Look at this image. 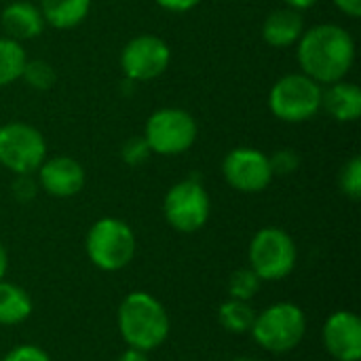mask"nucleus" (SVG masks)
<instances>
[{
  "instance_id": "4",
  "label": "nucleus",
  "mask_w": 361,
  "mask_h": 361,
  "mask_svg": "<svg viewBox=\"0 0 361 361\" xmlns=\"http://www.w3.org/2000/svg\"><path fill=\"white\" fill-rule=\"evenodd\" d=\"M250 334L262 351L283 355L302 343L307 334V315L294 302H273L256 313Z\"/></svg>"
},
{
  "instance_id": "20",
  "label": "nucleus",
  "mask_w": 361,
  "mask_h": 361,
  "mask_svg": "<svg viewBox=\"0 0 361 361\" xmlns=\"http://www.w3.org/2000/svg\"><path fill=\"white\" fill-rule=\"evenodd\" d=\"M25 61L27 57H25L21 42L8 36H2L0 38V87L13 85L15 80H19Z\"/></svg>"
},
{
  "instance_id": "33",
  "label": "nucleus",
  "mask_w": 361,
  "mask_h": 361,
  "mask_svg": "<svg viewBox=\"0 0 361 361\" xmlns=\"http://www.w3.org/2000/svg\"><path fill=\"white\" fill-rule=\"evenodd\" d=\"M228 361H260V360H256V357H235V360H228Z\"/></svg>"
},
{
  "instance_id": "22",
  "label": "nucleus",
  "mask_w": 361,
  "mask_h": 361,
  "mask_svg": "<svg viewBox=\"0 0 361 361\" xmlns=\"http://www.w3.org/2000/svg\"><path fill=\"white\" fill-rule=\"evenodd\" d=\"M21 78L27 82V87L36 91H49L57 82V72L44 59H27L23 66Z\"/></svg>"
},
{
  "instance_id": "12",
  "label": "nucleus",
  "mask_w": 361,
  "mask_h": 361,
  "mask_svg": "<svg viewBox=\"0 0 361 361\" xmlns=\"http://www.w3.org/2000/svg\"><path fill=\"white\" fill-rule=\"evenodd\" d=\"M322 345L336 361L361 360V319L347 309L334 311L322 328Z\"/></svg>"
},
{
  "instance_id": "7",
  "label": "nucleus",
  "mask_w": 361,
  "mask_h": 361,
  "mask_svg": "<svg viewBox=\"0 0 361 361\" xmlns=\"http://www.w3.org/2000/svg\"><path fill=\"white\" fill-rule=\"evenodd\" d=\"M163 214L167 224L184 235L201 231L212 214L209 195L199 178H186L173 184L163 199Z\"/></svg>"
},
{
  "instance_id": "23",
  "label": "nucleus",
  "mask_w": 361,
  "mask_h": 361,
  "mask_svg": "<svg viewBox=\"0 0 361 361\" xmlns=\"http://www.w3.org/2000/svg\"><path fill=\"white\" fill-rule=\"evenodd\" d=\"M338 186L347 199H351V201L361 199V159L357 154L351 157L343 165V169L338 173Z\"/></svg>"
},
{
  "instance_id": "31",
  "label": "nucleus",
  "mask_w": 361,
  "mask_h": 361,
  "mask_svg": "<svg viewBox=\"0 0 361 361\" xmlns=\"http://www.w3.org/2000/svg\"><path fill=\"white\" fill-rule=\"evenodd\" d=\"M319 0H286V4L290 6V8H296V11H305V8H311V6H315Z\"/></svg>"
},
{
  "instance_id": "6",
  "label": "nucleus",
  "mask_w": 361,
  "mask_h": 361,
  "mask_svg": "<svg viewBox=\"0 0 361 361\" xmlns=\"http://www.w3.org/2000/svg\"><path fill=\"white\" fill-rule=\"evenodd\" d=\"M322 85L307 74H286L269 93V108L273 116L283 123L311 121L322 110Z\"/></svg>"
},
{
  "instance_id": "30",
  "label": "nucleus",
  "mask_w": 361,
  "mask_h": 361,
  "mask_svg": "<svg viewBox=\"0 0 361 361\" xmlns=\"http://www.w3.org/2000/svg\"><path fill=\"white\" fill-rule=\"evenodd\" d=\"M116 361H150L148 360V353H144V351H137V349H125L118 357H116Z\"/></svg>"
},
{
  "instance_id": "16",
  "label": "nucleus",
  "mask_w": 361,
  "mask_h": 361,
  "mask_svg": "<svg viewBox=\"0 0 361 361\" xmlns=\"http://www.w3.org/2000/svg\"><path fill=\"white\" fill-rule=\"evenodd\" d=\"M305 32V19L296 8H277L267 15L262 23V38L275 49L292 47L300 40Z\"/></svg>"
},
{
  "instance_id": "29",
  "label": "nucleus",
  "mask_w": 361,
  "mask_h": 361,
  "mask_svg": "<svg viewBox=\"0 0 361 361\" xmlns=\"http://www.w3.org/2000/svg\"><path fill=\"white\" fill-rule=\"evenodd\" d=\"M336 4V8L341 13H345L347 17L357 19L361 15V0H332Z\"/></svg>"
},
{
  "instance_id": "18",
  "label": "nucleus",
  "mask_w": 361,
  "mask_h": 361,
  "mask_svg": "<svg viewBox=\"0 0 361 361\" xmlns=\"http://www.w3.org/2000/svg\"><path fill=\"white\" fill-rule=\"evenodd\" d=\"M34 311L32 296L17 283L0 281V326H19Z\"/></svg>"
},
{
  "instance_id": "13",
  "label": "nucleus",
  "mask_w": 361,
  "mask_h": 361,
  "mask_svg": "<svg viewBox=\"0 0 361 361\" xmlns=\"http://www.w3.org/2000/svg\"><path fill=\"white\" fill-rule=\"evenodd\" d=\"M38 186L55 199H70L85 188L87 176L82 165L72 157H51L38 167Z\"/></svg>"
},
{
  "instance_id": "32",
  "label": "nucleus",
  "mask_w": 361,
  "mask_h": 361,
  "mask_svg": "<svg viewBox=\"0 0 361 361\" xmlns=\"http://www.w3.org/2000/svg\"><path fill=\"white\" fill-rule=\"evenodd\" d=\"M6 271H8V254H6L4 243L0 241V281L6 277Z\"/></svg>"
},
{
  "instance_id": "25",
  "label": "nucleus",
  "mask_w": 361,
  "mask_h": 361,
  "mask_svg": "<svg viewBox=\"0 0 361 361\" xmlns=\"http://www.w3.org/2000/svg\"><path fill=\"white\" fill-rule=\"evenodd\" d=\"M269 163H271L273 176H290L300 167V157L292 148H281L269 157Z\"/></svg>"
},
{
  "instance_id": "26",
  "label": "nucleus",
  "mask_w": 361,
  "mask_h": 361,
  "mask_svg": "<svg viewBox=\"0 0 361 361\" xmlns=\"http://www.w3.org/2000/svg\"><path fill=\"white\" fill-rule=\"evenodd\" d=\"M38 180L34 178V173H23V176H15L13 180V186H11V192L15 197V201L19 203H30L36 199L38 195Z\"/></svg>"
},
{
  "instance_id": "3",
  "label": "nucleus",
  "mask_w": 361,
  "mask_h": 361,
  "mask_svg": "<svg viewBox=\"0 0 361 361\" xmlns=\"http://www.w3.org/2000/svg\"><path fill=\"white\" fill-rule=\"evenodd\" d=\"M137 239L133 228L121 218H99L85 237V252L91 264L104 273H118L135 258Z\"/></svg>"
},
{
  "instance_id": "19",
  "label": "nucleus",
  "mask_w": 361,
  "mask_h": 361,
  "mask_svg": "<svg viewBox=\"0 0 361 361\" xmlns=\"http://www.w3.org/2000/svg\"><path fill=\"white\" fill-rule=\"evenodd\" d=\"M256 313L258 311L252 307V302L226 298L218 307V324L228 334H235V336L250 334V330L254 326V319H256Z\"/></svg>"
},
{
  "instance_id": "27",
  "label": "nucleus",
  "mask_w": 361,
  "mask_h": 361,
  "mask_svg": "<svg viewBox=\"0 0 361 361\" xmlns=\"http://www.w3.org/2000/svg\"><path fill=\"white\" fill-rule=\"evenodd\" d=\"M0 361H51V357L42 347L25 343V345H17L11 351H6V355Z\"/></svg>"
},
{
  "instance_id": "10",
  "label": "nucleus",
  "mask_w": 361,
  "mask_h": 361,
  "mask_svg": "<svg viewBox=\"0 0 361 361\" xmlns=\"http://www.w3.org/2000/svg\"><path fill=\"white\" fill-rule=\"evenodd\" d=\"M121 70L131 82H148L159 78L171 61L169 44L152 34L131 38L121 51Z\"/></svg>"
},
{
  "instance_id": "24",
  "label": "nucleus",
  "mask_w": 361,
  "mask_h": 361,
  "mask_svg": "<svg viewBox=\"0 0 361 361\" xmlns=\"http://www.w3.org/2000/svg\"><path fill=\"white\" fill-rule=\"evenodd\" d=\"M121 157H123V161L129 167H137V165H144L152 157V150H150V146H148L144 135H133V137H129L123 144Z\"/></svg>"
},
{
  "instance_id": "5",
  "label": "nucleus",
  "mask_w": 361,
  "mask_h": 361,
  "mask_svg": "<svg viewBox=\"0 0 361 361\" xmlns=\"http://www.w3.org/2000/svg\"><path fill=\"white\" fill-rule=\"evenodd\" d=\"M247 260L262 283L283 281L294 273L298 260L294 237L279 226H264L252 237Z\"/></svg>"
},
{
  "instance_id": "14",
  "label": "nucleus",
  "mask_w": 361,
  "mask_h": 361,
  "mask_svg": "<svg viewBox=\"0 0 361 361\" xmlns=\"http://www.w3.org/2000/svg\"><path fill=\"white\" fill-rule=\"evenodd\" d=\"M0 23L8 38L17 42L40 36L47 25L40 8L27 0H13L11 4H6L0 13Z\"/></svg>"
},
{
  "instance_id": "17",
  "label": "nucleus",
  "mask_w": 361,
  "mask_h": 361,
  "mask_svg": "<svg viewBox=\"0 0 361 361\" xmlns=\"http://www.w3.org/2000/svg\"><path fill=\"white\" fill-rule=\"evenodd\" d=\"M38 8L44 17V23L51 27L72 30L87 19L91 0H40Z\"/></svg>"
},
{
  "instance_id": "21",
  "label": "nucleus",
  "mask_w": 361,
  "mask_h": 361,
  "mask_svg": "<svg viewBox=\"0 0 361 361\" xmlns=\"http://www.w3.org/2000/svg\"><path fill=\"white\" fill-rule=\"evenodd\" d=\"M260 288H262L260 277L247 267V269H237V271L228 277L226 292H228V298L252 302V300L256 298V294L260 292Z\"/></svg>"
},
{
  "instance_id": "15",
  "label": "nucleus",
  "mask_w": 361,
  "mask_h": 361,
  "mask_svg": "<svg viewBox=\"0 0 361 361\" xmlns=\"http://www.w3.org/2000/svg\"><path fill=\"white\" fill-rule=\"evenodd\" d=\"M322 110L338 123H353L361 114V89L355 82L338 80L322 89Z\"/></svg>"
},
{
  "instance_id": "9",
  "label": "nucleus",
  "mask_w": 361,
  "mask_h": 361,
  "mask_svg": "<svg viewBox=\"0 0 361 361\" xmlns=\"http://www.w3.org/2000/svg\"><path fill=\"white\" fill-rule=\"evenodd\" d=\"M47 159L42 133L27 123H6L0 127V165L15 176L36 173Z\"/></svg>"
},
{
  "instance_id": "8",
  "label": "nucleus",
  "mask_w": 361,
  "mask_h": 361,
  "mask_svg": "<svg viewBox=\"0 0 361 361\" xmlns=\"http://www.w3.org/2000/svg\"><path fill=\"white\" fill-rule=\"evenodd\" d=\"M197 121L188 110L182 108H161L146 121L144 137L152 154L176 157L192 148L197 142Z\"/></svg>"
},
{
  "instance_id": "2",
  "label": "nucleus",
  "mask_w": 361,
  "mask_h": 361,
  "mask_svg": "<svg viewBox=\"0 0 361 361\" xmlns=\"http://www.w3.org/2000/svg\"><path fill=\"white\" fill-rule=\"evenodd\" d=\"M116 328L129 349L150 353L169 338L171 319L157 296L135 290L121 300L116 311Z\"/></svg>"
},
{
  "instance_id": "1",
  "label": "nucleus",
  "mask_w": 361,
  "mask_h": 361,
  "mask_svg": "<svg viewBox=\"0 0 361 361\" xmlns=\"http://www.w3.org/2000/svg\"><path fill=\"white\" fill-rule=\"evenodd\" d=\"M298 44L302 74L319 85L345 80L355 61L353 36L336 23H319L305 30Z\"/></svg>"
},
{
  "instance_id": "28",
  "label": "nucleus",
  "mask_w": 361,
  "mask_h": 361,
  "mask_svg": "<svg viewBox=\"0 0 361 361\" xmlns=\"http://www.w3.org/2000/svg\"><path fill=\"white\" fill-rule=\"evenodd\" d=\"M161 8L171 11V13H186L190 8H195L201 0H154Z\"/></svg>"
},
{
  "instance_id": "11",
  "label": "nucleus",
  "mask_w": 361,
  "mask_h": 361,
  "mask_svg": "<svg viewBox=\"0 0 361 361\" xmlns=\"http://www.w3.org/2000/svg\"><path fill=\"white\" fill-rule=\"evenodd\" d=\"M222 176L231 188L245 192V195L267 190L275 178L271 163H269V154H264L258 148H250V146L233 148L224 157Z\"/></svg>"
}]
</instances>
